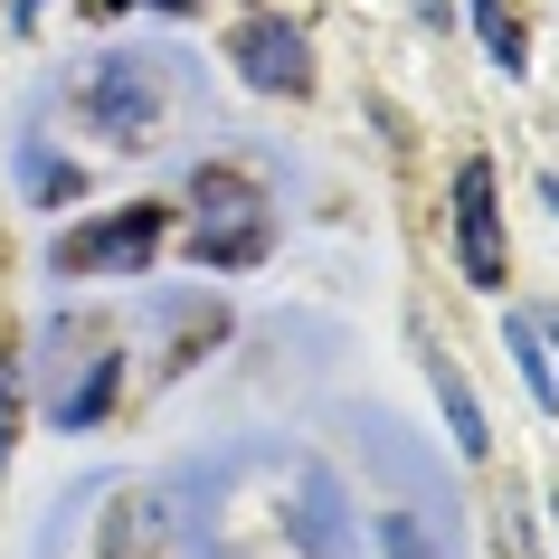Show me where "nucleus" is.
<instances>
[{"instance_id":"obj_9","label":"nucleus","mask_w":559,"mask_h":559,"mask_svg":"<svg viewBox=\"0 0 559 559\" xmlns=\"http://www.w3.org/2000/svg\"><path fill=\"white\" fill-rule=\"evenodd\" d=\"M502 352H512V370H522L531 408L559 417V360H550V342H540V323H531V313H502Z\"/></svg>"},{"instance_id":"obj_16","label":"nucleus","mask_w":559,"mask_h":559,"mask_svg":"<svg viewBox=\"0 0 559 559\" xmlns=\"http://www.w3.org/2000/svg\"><path fill=\"white\" fill-rule=\"evenodd\" d=\"M531 190H540V209H550V218H559V171H540V180H531Z\"/></svg>"},{"instance_id":"obj_4","label":"nucleus","mask_w":559,"mask_h":559,"mask_svg":"<svg viewBox=\"0 0 559 559\" xmlns=\"http://www.w3.org/2000/svg\"><path fill=\"white\" fill-rule=\"evenodd\" d=\"M171 228H180V200H123V209H95V218L58 228V247H48V275H58V285H133V275H152V257L171 247Z\"/></svg>"},{"instance_id":"obj_10","label":"nucleus","mask_w":559,"mask_h":559,"mask_svg":"<svg viewBox=\"0 0 559 559\" xmlns=\"http://www.w3.org/2000/svg\"><path fill=\"white\" fill-rule=\"evenodd\" d=\"M20 190H29L38 209H76L86 200V162H67V152H48V143H20Z\"/></svg>"},{"instance_id":"obj_1","label":"nucleus","mask_w":559,"mask_h":559,"mask_svg":"<svg viewBox=\"0 0 559 559\" xmlns=\"http://www.w3.org/2000/svg\"><path fill=\"white\" fill-rule=\"evenodd\" d=\"M180 209H190V228H171V237H180V257L200 265V275H247L275 247V200L237 162H200L190 190H180Z\"/></svg>"},{"instance_id":"obj_5","label":"nucleus","mask_w":559,"mask_h":559,"mask_svg":"<svg viewBox=\"0 0 559 559\" xmlns=\"http://www.w3.org/2000/svg\"><path fill=\"white\" fill-rule=\"evenodd\" d=\"M445 209H455V265H465L474 295H502L512 285V257H502V190H493V162L465 152L445 171Z\"/></svg>"},{"instance_id":"obj_11","label":"nucleus","mask_w":559,"mask_h":559,"mask_svg":"<svg viewBox=\"0 0 559 559\" xmlns=\"http://www.w3.org/2000/svg\"><path fill=\"white\" fill-rule=\"evenodd\" d=\"M474 10V38H484V58L502 67V76H522L531 67V29H522V10L512 0H465Z\"/></svg>"},{"instance_id":"obj_14","label":"nucleus","mask_w":559,"mask_h":559,"mask_svg":"<svg viewBox=\"0 0 559 559\" xmlns=\"http://www.w3.org/2000/svg\"><path fill=\"white\" fill-rule=\"evenodd\" d=\"M123 10H171V20H200L209 0H95V20H123Z\"/></svg>"},{"instance_id":"obj_6","label":"nucleus","mask_w":559,"mask_h":559,"mask_svg":"<svg viewBox=\"0 0 559 559\" xmlns=\"http://www.w3.org/2000/svg\"><path fill=\"white\" fill-rule=\"evenodd\" d=\"M228 67H237V86L247 95H313V38L295 29V20H275V10H247L228 29Z\"/></svg>"},{"instance_id":"obj_13","label":"nucleus","mask_w":559,"mask_h":559,"mask_svg":"<svg viewBox=\"0 0 559 559\" xmlns=\"http://www.w3.org/2000/svg\"><path fill=\"white\" fill-rule=\"evenodd\" d=\"M20 370H29L20 352L0 360V465H10V445H20V399H29V389H20Z\"/></svg>"},{"instance_id":"obj_12","label":"nucleus","mask_w":559,"mask_h":559,"mask_svg":"<svg viewBox=\"0 0 559 559\" xmlns=\"http://www.w3.org/2000/svg\"><path fill=\"white\" fill-rule=\"evenodd\" d=\"M370 531H380V559H437V540H427V522H417L408 502H399V512H380Z\"/></svg>"},{"instance_id":"obj_17","label":"nucleus","mask_w":559,"mask_h":559,"mask_svg":"<svg viewBox=\"0 0 559 559\" xmlns=\"http://www.w3.org/2000/svg\"><path fill=\"white\" fill-rule=\"evenodd\" d=\"M531 323H540V342H550V360H559V313H531Z\"/></svg>"},{"instance_id":"obj_15","label":"nucleus","mask_w":559,"mask_h":559,"mask_svg":"<svg viewBox=\"0 0 559 559\" xmlns=\"http://www.w3.org/2000/svg\"><path fill=\"white\" fill-rule=\"evenodd\" d=\"M38 20H48V0H10V29H20V38H29Z\"/></svg>"},{"instance_id":"obj_2","label":"nucleus","mask_w":559,"mask_h":559,"mask_svg":"<svg viewBox=\"0 0 559 559\" xmlns=\"http://www.w3.org/2000/svg\"><path fill=\"white\" fill-rule=\"evenodd\" d=\"M67 105L86 115L95 143L115 152H143L162 143V115H171V67H162V48H86L76 58V76H67Z\"/></svg>"},{"instance_id":"obj_19","label":"nucleus","mask_w":559,"mask_h":559,"mask_svg":"<svg viewBox=\"0 0 559 559\" xmlns=\"http://www.w3.org/2000/svg\"><path fill=\"white\" fill-rule=\"evenodd\" d=\"M550 512H559V493H550Z\"/></svg>"},{"instance_id":"obj_18","label":"nucleus","mask_w":559,"mask_h":559,"mask_svg":"<svg viewBox=\"0 0 559 559\" xmlns=\"http://www.w3.org/2000/svg\"><path fill=\"white\" fill-rule=\"evenodd\" d=\"M247 10H265V0H247Z\"/></svg>"},{"instance_id":"obj_3","label":"nucleus","mask_w":559,"mask_h":559,"mask_svg":"<svg viewBox=\"0 0 559 559\" xmlns=\"http://www.w3.org/2000/svg\"><path fill=\"white\" fill-rule=\"evenodd\" d=\"M123 370H133V352H123L95 313H48V389H38V417H48L58 437L105 427V417L123 408Z\"/></svg>"},{"instance_id":"obj_7","label":"nucleus","mask_w":559,"mask_h":559,"mask_svg":"<svg viewBox=\"0 0 559 559\" xmlns=\"http://www.w3.org/2000/svg\"><path fill=\"white\" fill-rule=\"evenodd\" d=\"M162 323H171V342H162V380H180L190 360H209L218 342H228V304H218V295H171V304H162Z\"/></svg>"},{"instance_id":"obj_8","label":"nucleus","mask_w":559,"mask_h":559,"mask_svg":"<svg viewBox=\"0 0 559 559\" xmlns=\"http://www.w3.org/2000/svg\"><path fill=\"white\" fill-rule=\"evenodd\" d=\"M427 389H437V408H445V437H455V455H465V465H484V455H493V427H484V399H474V380H465L445 352H427Z\"/></svg>"}]
</instances>
